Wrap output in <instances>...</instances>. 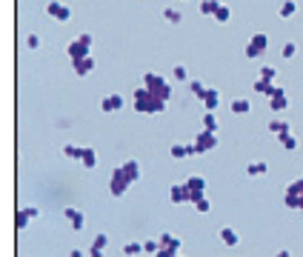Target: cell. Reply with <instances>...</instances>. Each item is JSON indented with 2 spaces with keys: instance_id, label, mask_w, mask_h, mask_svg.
<instances>
[{
  "instance_id": "cell-43",
  "label": "cell",
  "mask_w": 303,
  "mask_h": 257,
  "mask_svg": "<svg viewBox=\"0 0 303 257\" xmlns=\"http://www.w3.org/2000/svg\"><path fill=\"white\" fill-rule=\"evenodd\" d=\"M69 257H86V255L80 252V249H72V252H69Z\"/></svg>"
},
{
  "instance_id": "cell-41",
  "label": "cell",
  "mask_w": 303,
  "mask_h": 257,
  "mask_svg": "<svg viewBox=\"0 0 303 257\" xmlns=\"http://www.w3.org/2000/svg\"><path fill=\"white\" fill-rule=\"evenodd\" d=\"M26 214H29V217H32V220H34V217L40 214V209H34V206H26Z\"/></svg>"
},
{
  "instance_id": "cell-40",
  "label": "cell",
  "mask_w": 303,
  "mask_h": 257,
  "mask_svg": "<svg viewBox=\"0 0 303 257\" xmlns=\"http://www.w3.org/2000/svg\"><path fill=\"white\" fill-rule=\"evenodd\" d=\"M26 46H29V49H40V37H37V34H29V37H26Z\"/></svg>"
},
{
  "instance_id": "cell-12",
  "label": "cell",
  "mask_w": 303,
  "mask_h": 257,
  "mask_svg": "<svg viewBox=\"0 0 303 257\" xmlns=\"http://www.w3.org/2000/svg\"><path fill=\"white\" fill-rule=\"evenodd\" d=\"M72 69H75V74L86 77V74H92V71H95V57H92V54H89V57H80V60H75V63H72Z\"/></svg>"
},
{
  "instance_id": "cell-27",
  "label": "cell",
  "mask_w": 303,
  "mask_h": 257,
  "mask_svg": "<svg viewBox=\"0 0 303 257\" xmlns=\"http://www.w3.org/2000/svg\"><path fill=\"white\" fill-rule=\"evenodd\" d=\"M146 249H143V243H126L123 246V255L126 257H137V255H143Z\"/></svg>"
},
{
  "instance_id": "cell-34",
  "label": "cell",
  "mask_w": 303,
  "mask_h": 257,
  "mask_svg": "<svg viewBox=\"0 0 303 257\" xmlns=\"http://www.w3.org/2000/svg\"><path fill=\"white\" fill-rule=\"evenodd\" d=\"M280 54H283L286 60H292V57L298 54V43H292V40H289V43H283V49H280Z\"/></svg>"
},
{
  "instance_id": "cell-28",
  "label": "cell",
  "mask_w": 303,
  "mask_h": 257,
  "mask_svg": "<svg viewBox=\"0 0 303 257\" xmlns=\"http://www.w3.org/2000/svg\"><path fill=\"white\" fill-rule=\"evenodd\" d=\"M189 89H192V94H195L198 100H203V97H206V92H209V89L201 83V80H189Z\"/></svg>"
},
{
  "instance_id": "cell-30",
  "label": "cell",
  "mask_w": 303,
  "mask_h": 257,
  "mask_svg": "<svg viewBox=\"0 0 303 257\" xmlns=\"http://www.w3.org/2000/svg\"><path fill=\"white\" fill-rule=\"evenodd\" d=\"M63 154H66L69 160H80V157H83V149H80V146H72V143H66V146H63Z\"/></svg>"
},
{
  "instance_id": "cell-17",
  "label": "cell",
  "mask_w": 303,
  "mask_h": 257,
  "mask_svg": "<svg viewBox=\"0 0 303 257\" xmlns=\"http://www.w3.org/2000/svg\"><path fill=\"white\" fill-rule=\"evenodd\" d=\"M203 103H206V112H215V109L220 106V92L218 89H209L206 97H203Z\"/></svg>"
},
{
  "instance_id": "cell-13",
  "label": "cell",
  "mask_w": 303,
  "mask_h": 257,
  "mask_svg": "<svg viewBox=\"0 0 303 257\" xmlns=\"http://www.w3.org/2000/svg\"><path fill=\"white\" fill-rule=\"evenodd\" d=\"M101 109L106 112V115L120 112V109H123V97H120V94H106V97L101 100Z\"/></svg>"
},
{
  "instance_id": "cell-21",
  "label": "cell",
  "mask_w": 303,
  "mask_h": 257,
  "mask_svg": "<svg viewBox=\"0 0 303 257\" xmlns=\"http://www.w3.org/2000/svg\"><path fill=\"white\" fill-rule=\"evenodd\" d=\"M220 240H223L226 246H237V243H240L237 232H235V229H229V226H223V229H220Z\"/></svg>"
},
{
  "instance_id": "cell-25",
  "label": "cell",
  "mask_w": 303,
  "mask_h": 257,
  "mask_svg": "<svg viewBox=\"0 0 303 257\" xmlns=\"http://www.w3.org/2000/svg\"><path fill=\"white\" fill-rule=\"evenodd\" d=\"M252 89L257 92V94H266V97H269V94H272V89H275V83H269V80H263V77H260V80H254Z\"/></svg>"
},
{
  "instance_id": "cell-29",
  "label": "cell",
  "mask_w": 303,
  "mask_h": 257,
  "mask_svg": "<svg viewBox=\"0 0 303 257\" xmlns=\"http://www.w3.org/2000/svg\"><path fill=\"white\" fill-rule=\"evenodd\" d=\"M203 129L218 132V117H215V112H203Z\"/></svg>"
},
{
  "instance_id": "cell-33",
  "label": "cell",
  "mask_w": 303,
  "mask_h": 257,
  "mask_svg": "<svg viewBox=\"0 0 303 257\" xmlns=\"http://www.w3.org/2000/svg\"><path fill=\"white\" fill-rule=\"evenodd\" d=\"M229 17H232L229 6H226V3H220V9H218V15H215V20H218V23H229Z\"/></svg>"
},
{
  "instance_id": "cell-45",
  "label": "cell",
  "mask_w": 303,
  "mask_h": 257,
  "mask_svg": "<svg viewBox=\"0 0 303 257\" xmlns=\"http://www.w3.org/2000/svg\"><path fill=\"white\" fill-rule=\"evenodd\" d=\"M298 209H301V211H303V197H301V200H298Z\"/></svg>"
},
{
  "instance_id": "cell-22",
  "label": "cell",
  "mask_w": 303,
  "mask_h": 257,
  "mask_svg": "<svg viewBox=\"0 0 303 257\" xmlns=\"http://www.w3.org/2000/svg\"><path fill=\"white\" fill-rule=\"evenodd\" d=\"M218 9H220V0H203L201 6H198V12H201V15H218Z\"/></svg>"
},
{
  "instance_id": "cell-7",
  "label": "cell",
  "mask_w": 303,
  "mask_h": 257,
  "mask_svg": "<svg viewBox=\"0 0 303 257\" xmlns=\"http://www.w3.org/2000/svg\"><path fill=\"white\" fill-rule=\"evenodd\" d=\"M303 197V177H298V180H292L286 186V194H283V203H286V209H298V200Z\"/></svg>"
},
{
  "instance_id": "cell-9",
  "label": "cell",
  "mask_w": 303,
  "mask_h": 257,
  "mask_svg": "<svg viewBox=\"0 0 303 257\" xmlns=\"http://www.w3.org/2000/svg\"><path fill=\"white\" fill-rule=\"evenodd\" d=\"M195 146H198V152H212L215 146H218V132H209V129H203L201 135L195 137Z\"/></svg>"
},
{
  "instance_id": "cell-14",
  "label": "cell",
  "mask_w": 303,
  "mask_h": 257,
  "mask_svg": "<svg viewBox=\"0 0 303 257\" xmlns=\"http://www.w3.org/2000/svg\"><path fill=\"white\" fill-rule=\"evenodd\" d=\"M169 200L172 203H189V188H186V183H177V186H172L169 188Z\"/></svg>"
},
{
  "instance_id": "cell-23",
  "label": "cell",
  "mask_w": 303,
  "mask_h": 257,
  "mask_svg": "<svg viewBox=\"0 0 303 257\" xmlns=\"http://www.w3.org/2000/svg\"><path fill=\"white\" fill-rule=\"evenodd\" d=\"M295 15H298V3H295V0H283V6H280V17L289 20V17H295Z\"/></svg>"
},
{
  "instance_id": "cell-31",
  "label": "cell",
  "mask_w": 303,
  "mask_h": 257,
  "mask_svg": "<svg viewBox=\"0 0 303 257\" xmlns=\"http://www.w3.org/2000/svg\"><path fill=\"white\" fill-rule=\"evenodd\" d=\"M269 132L272 135H283V132H289V123L286 120H269Z\"/></svg>"
},
{
  "instance_id": "cell-44",
  "label": "cell",
  "mask_w": 303,
  "mask_h": 257,
  "mask_svg": "<svg viewBox=\"0 0 303 257\" xmlns=\"http://www.w3.org/2000/svg\"><path fill=\"white\" fill-rule=\"evenodd\" d=\"M275 257H292V255H289L286 249H280V252H278V255H275Z\"/></svg>"
},
{
  "instance_id": "cell-2",
  "label": "cell",
  "mask_w": 303,
  "mask_h": 257,
  "mask_svg": "<svg viewBox=\"0 0 303 257\" xmlns=\"http://www.w3.org/2000/svg\"><path fill=\"white\" fill-rule=\"evenodd\" d=\"M132 183H135V180H132V174L123 169V166L112 169V177H109V191H112V197H123V194L129 191Z\"/></svg>"
},
{
  "instance_id": "cell-5",
  "label": "cell",
  "mask_w": 303,
  "mask_h": 257,
  "mask_svg": "<svg viewBox=\"0 0 303 257\" xmlns=\"http://www.w3.org/2000/svg\"><path fill=\"white\" fill-rule=\"evenodd\" d=\"M266 46H269V37H266L263 32L252 34V40L246 43V57H249V60H254V57H260V54L266 51Z\"/></svg>"
},
{
  "instance_id": "cell-26",
  "label": "cell",
  "mask_w": 303,
  "mask_h": 257,
  "mask_svg": "<svg viewBox=\"0 0 303 257\" xmlns=\"http://www.w3.org/2000/svg\"><path fill=\"white\" fill-rule=\"evenodd\" d=\"M29 214H26V209H17V214H15V226H17V232H23L26 226H29Z\"/></svg>"
},
{
  "instance_id": "cell-20",
  "label": "cell",
  "mask_w": 303,
  "mask_h": 257,
  "mask_svg": "<svg viewBox=\"0 0 303 257\" xmlns=\"http://www.w3.org/2000/svg\"><path fill=\"white\" fill-rule=\"evenodd\" d=\"M80 166H83V169H95V166H98V152H95V149H83Z\"/></svg>"
},
{
  "instance_id": "cell-1",
  "label": "cell",
  "mask_w": 303,
  "mask_h": 257,
  "mask_svg": "<svg viewBox=\"0 0 303 257\" xmlns=\"http://www.w3.org/2000/svg\"><path fill=\"white\" fill-rule=\"evenodd\" d=\"M166 103L169 100L157 97L146 86H140L135 92V112H140V115H163V112H166Z\"/></svg>"
},
{
  "instance_id": "cell-15",
  "label": "cell",
  "mask_w": 303,
  "mask_h": 257,
  "mask_svg": "<svg viewBox=\"0 0 303 257\" xmlns=\"http://www.w3.org/2000/svg\"><path fill=\"white\" fill-rule=\"evenodd\" d=\"M160 246H166V249H175V252H180V249H183V240L175 237L172 232H160Z\"/></svg>"
},
{
  "instance_id": "cell-46",
  "label": "cell",
  "mask_w": 303,
  "mask_h": 257,
  "mask_svg": "<svg viewBox=\"0 0 303 257\" xmlns=\"http://www.w3.org/2000/svg\"><path fill=\"white\" fill-rule=\"evenodd\" d=\"M177 257H180V255H177Z\"/></svg>"
},
{
  "instance_id": "cell-18",
  "label": "cell",
  "mask_w": 303,
  "mask_h": 257,
  "mask_svg": "<svg viewBox=\"0 0 303 257\" xmlns=\"http://www.w3.org/2000/svg\"><path fill=\"white\" fill-rule=\"evenodd\" d=\"M229 109H232L235 115H249V112H252V103L246 100V97H237V100L229 103Z\"/></svg>"
},
{
  "instance_id": "cell-37",
  "label": "cell",
  "mask_w": 303,
  "mask_h": 257,
  "mask_svg": "<svg viewBox=\"0 0 303 257\" xmlns=\"http://www.w3.org/2000/svg\"><path fill=\"white\" fill-rule=\"evenodd\" d=\"M92 246H95V249H106V246H109V237H106V234H95V240H92Z\"/></svg>"
},
{
  "instance_id": "cell-6",
  "label": "cell",
  "mask_w": 303,
  "mask_h": 257,
  "mask_svg": "<svg viewBox=\"0 0 303 257\" xmlns=\"http://www.w3.org/2000/svg\"><path fill=\"white\" fill-rule=\"evenodd\" d=\"M186 188H189V203L201 200L203 194H206V177H201V174L186 177Z\"/></svg>"
},
{
  "instance_id": "cell-36",
  "label": "cell",
  "mask_w": 303,
  "mask_h": 257,
  "mask_svg": "<svg viewBox=\"0 0 303 257\" xmlns=\"http://www.w3.org/2000/svg\"><path fill=\"white\" fill-rule=\"evenodd\" d=\"M260 77H263V80H269V83H275V77H278V71H275V69H272V66H263V69H260Z\"/></svg>"
},
{
  "instance_id": "cell-32",
  "label": "cell",
  "mask_w": 303,
  "mask_h": 257,
  "mask_svg": "<svg viewBox=\"0 0 303 257\" xmlns=\"http://www.w3.org/2000/svg\"><path fill=\"white\" fill-rule=\"evenodd\" d=\"M172 77H175L177 83H183V80H189V69H186L183 63H177V66L172 69Z\"/></svg>"
},
{
  "instance_id": "cell-24",
  "label": "cell",
  "mask_w": 303,
  "mask_h": 257,
  "mask_svg": "<svg viewBox=\"0 0 303 257\" xmlns=\"http://www.w3.org/2000/svg\"><path fill=\"white\" fill-rule=\"evenodd\" d=\"M163 20L172 23V26H177V23H183V15H180L177 9H172V6H169V9H163Z\"/></svg>"
},
{
  "instance_id": "cell-4",
  "label": "cell",
  "mask_w": 303,
  "mask_h": 257,
  "mask_svg": "<svg viewBox=\"0 0 303 257\" xmlns=\"http://www.w3.org/2000/svg\"><path fill=\"white\" fill-rule=\"evenodd\" d=\"M66 54H69V60H72V63H75V60H80V57H89V54H92V34H80V37H75V40L66 46Z\"/></svg>"
},
{
  "instance_id": "cell-42",
  "label": "cell",
  "mask_w": 303,
  "mask_h": 257,
  "mask_svg": "<svg viewBox=\"0 0 303 257\" xmlns=\"http://www.w3.org/2000/svg\"><path fill=\"white\" fill-rule=\"evenodd\" d=\"M89 257H103V249H95V246H92V249H89Z\"/></svg>"
},
{
  "instance_id": "cell-8",
  "label": "cell",
  "mask_w": 303,
  "mask_h": 257,
  "mask_svg": "<svg viewBox=\"0 0 303 257\" xmlns=\"http://www.w3.org/2000/svg\"><path fill=\"white\" fill-rule=\"evenodd\" d=\"M46 15L54 17V20H60V23H69V20H72V9H69L66 3H60V0H49V3H46Z\"/></svg>"
},
{
  "instance_id": "cell-16",
  "label": "cell",
  "mask_w": 303,
  "mask_h": 257,
  "mask_svg": "<svg viewBox=\"0 0 303 257\" xmlns=\"http://www.w3.org/2000/svg\"><path fill=\"white\" fill-rule=\"evenodd\" d=\"M266 171H269V163H263V160H254V163L246 166V174H249V177H263Z\"/></svg>"
},
{
  "instance_id": "cell-10",
  "label": "cell",
  "mask_w": 303,
  "mask_h": 257,
  "mask_svg": "<svg viewBox=\"0 0 303 257\" xmlns=\"http://www.w3.org/2000/svg\"><path fill=\"white\" fill-rule=\"evenodd\" d=\"M269 109L272 112H286L289 109V100H286V92L280 89V86H275L269 94Z\"/></svg>"
},
{
  "instance_id": "cell-19",
  "label": "cell",
  "mask_w": 303,
  "mask_h": 257,
  "mask_svg": "<svg viewBox=\"0 0 303 257\" xmlns=\"http://www.w3.org/2000/svg\"><path fill=\"white\" fill-rule=\"evenodd\" d=\"M278 140H280V146H283V149H289V152H295V149H298V137L292 135V129H289V132H283V135H278Z\"/></svg>"
},
{
  "instance_id": "cell-3",
  "label": "cell",
  "mask_w": 303,
  "mask_h": 257,
  "mask_svg": "<svg viewBox=\"0 0 303 257\" xmlns=\"http://www.w3.org/2000/svg\"><path fill=\"white\" fill-rule=\"evenodd\" d=\"M143 86H146L149 92H154L157 97H163V100L172 97V83H169L166 77H160L157 71H146V74H143Z\"/></svg>"
},
{
  "instance_id": "cell-35",
  "label": "cell",
  "mask_w": 303,
  "mask_h": 257,
  "mask_svg": "<svg viewBox=\"0 0 303 257\" xmlns=\"http://www.w3.org/2000/svg\"><path fill=\"white\" fill-rule=\"evenodd\" d=\"M195 211H201V214L212 211V203H209V197H206V194H203L201 200H195Z\"/></svg>"
},
{
  "instance_id": "cell-38",
  "label": "cell",
  "mask_w": 303,
  "mask_h": 257,
  "mask_svg": "<svg viewBox=\"0 0 303 257\" xmlns=\"http://www.w3.org/2000/svg\"><path fill=\"white\" fill-rule=\"evenodd\" d=\"M180 252H175V249H166V246H160L157 252H154V257H177Z\"/></svg>"
},
{
  "instance_id": "cell-39",
  "label": "cell",
  "mask_w": 303,
  "mask_h": 257,
  "mask_svg": "<svg viewBox=\"0 0 303 257\" xmlns=\"http://www.w3.org/2000/svg\"><path fill=\"white\" fill-rule=\"evenodd\" d=\"M143 249H146L149 255H154V252L160 249V240H146V243H143Z\"/></svg>"
},
{
  "instance_id": "cell-11",
  "label": "cell",
  "mask_w": 303,
  "mask_h": 257,
  "mask_svg": "<svg viewBox=\"0 0 303 257\" xmlns=\"http://www.w3.org/2000/svg\"><path fill=\"white\" fill-rule=\"evenodd\" d=\"M63 217H66V220L72 223V229H75V232H83V226H86V214L80 211V209H66V211H63Z\"/></svg>"
}]
</instances>
